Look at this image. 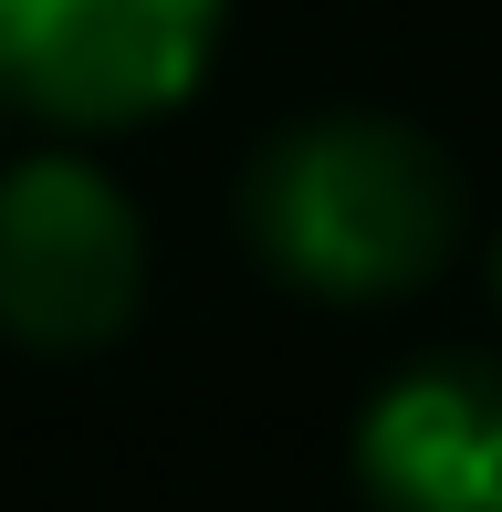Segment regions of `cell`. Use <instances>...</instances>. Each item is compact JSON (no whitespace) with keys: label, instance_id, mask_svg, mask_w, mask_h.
Segmentation results:
<instances>
[{"label":"cell","instance_id":"obj_1","mask_svg":"<svg viewBox=\"0 0 502 512\" xmlns=\"http://www.w3.org/2000/svg\"><path fill=\"white\" fill-rule=\"evenodd\" d=\"M241 220L251 251L283 272L293 293L325 304H387L408 293L461 230V178L398 115H304L283 126L241 178Z\"/></svg>","mask_w":502,"mask_h":512},{"label":"cell","instance_id":"obj_2","mask_svg":"<svg viewBox=\"0 0 502 512\" xmlns=\"http://www.w3.org/2000/svg\"><path fill=\"white\" fill-rule=\"evenodd\" d=\"M147 304V230L126 189L74 147L0 168V335L32 356L116 345Z\"/></svg>","mask_w":502,"mask_h":512},{"label":"cell","instance_id":"obj_3","mask_svg":"<svg viewBox=\"0 0 502 512\" xmlns=\"http://www.w3.org/2000/svg\"><path fill=\"white\" fill-rule=\"evenodd\" d=\"M231 0H0V95L63 136H116L189 105Z\"/></svg>","mask_w":502,"mask_h":512},{"label":"cell","instance_id":"obj_4","mask_svg":"<svg viewBox=\"0 0 502 512\" xmlns=\"http://www.w3.org/2000/svg\"><path fill=\"white\" fill-rule=\"evenodd\" d=\"M356 481L377 512H502V366L429 356L356 418Z\"/></svg>","mask_w":502,"mask_h":512}]
</instances>
